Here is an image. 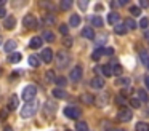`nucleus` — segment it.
<instances>
[{
	"label": "nucleus",
	"instance_id": "obj_20",
	"mask_svg": "<svg viewBox=\"0 0 149 131\" xmlns=\"http://www.w3.org/2000/svg\"><path fill=\"white\" fill-rule=\"evenodd\" d=\"M40 62H42V59H40L39 56H36V54H32V56H29V64L32 67H39Z\"/></svg>",
	"mask_w": 149,
	"mask_h": 131
},
{
	"label": "nucleus",
	"instance_id": "obj_19",
	"mask_svg": "<svg viewBox=\"0 0 149 131\" xmlns=\"http://www.w3.org/2000/svg\"><path fill=\"white\" fill-rule=\"evenodd\" d=\"M53 96L58 98V99H64L66 96H68V93H66L63 88H56V89H53Z\"/></svg>",
	"mask_w": 149,
	"mask_h": 131
},
{
	"label": "nucleus",
	"instance_id": "obj_36",
	"mask_svg": "<svg viewBox=\"0 0 149 131\" xmlns=\"http://www.w3.org/2000/svg\"><path fill=\"white\" fill-rule=\"evenodd\" d=\"M130 13H132L133 16H139L141 15V8H139V6H130Z\"/></svg>",
	"mask_w": 149,
	"mask_h": 131
},
{
	"label": "nucleus",
	"instance_id": "obj_10",
	"mask_svg": "<svg viewBox=\"0 0 149 131\" xmlns=\"http://www.w3.org/2000/svg\"><path fill=\"white\" fill-rule=\"evenodd\" d=\"M90 85H91V88L101 89V88H104V80L101 78V77H95V78L90 82Z\"/></svg>",
	"mask_w": 149,
	"mask_h": 131
},
{
	"label": "nucleus",
	"instance_id": "obj_13",
	"mask_svg": "<svg viewBox=\"0 0 149 131\" xmlns=\"http://www.w3.org/2000/svg\"><path fill=\"white\" fill-rule=\"evenodd\" d=\"M18 101H19V99H18L16 94L11 96L10 101H8V110H16L18 109Z\"/></svg>",
	"mask_w": 149,
	"mask_h": 131
},
{
	"label": "nucleus",
	"instance_id": "obj_56",
	"mask_svg": "<svg viewBox=\"0 0 149 131\" xmlns=\"http://www.w3.org/2000/svg\"><path fill=\"white\" fill-rule=\"evenodd\" d=\"M0 43H2V37H0Z\"/></svg>",
	"mask_w": 149,
	"mask_h": 131
},
{
	"label": "nucleus",
	"instance_id": "obj_1",
	"mask_svg": "<svg viewBox=\"0 0 149 131\" xmlns=\"http://www.w3.org/2000/svg\"><path fill=\"white\" fill-rule=\"evenodd\" d=\"M37 109H39V102L37 101H31V102H26L23 107V110H21V117L23 118H31L36 115Z\"/></svg>",
	"mask_w": 149,
	"mask_h": 131
},
{
	"label": "nucleus",
	"instance_id": "obj_50",
	"mask_svg": "<svg viewBox=\"0 0 149 131\" xmlns=\"http://www.w3.org/2000/svg\"><path fill=\"white\" fill-rule=\"evenodd\" d=\"M144 38H146V40H148V42H149V29H148V30H146V32H144Z\"/></svg>",
	"mask_w": 149,
	"mask_h": 131
},
{
	"label": "nucleus",
	"instance_id": "obj_21",
	"mask_svg": "<svg viewBox=\"0 0 149 131\" xmlns=\"http://www.w3.org/2000/svg\"><path fill=\"white\" fill-rule=\"evenodd\" d=\"M16 45H18V43H16V42H15V40H8L7 43H5V51L11 54V51H13L15 48H16Z\"/></svg>",
	"mask_w": 149,
	"mask_h": 131
},
{
	"label": "nucleus",
	"instance_id": "obj_40",
	"mask_svg": "<svg viewBox=\"0 0 149 131\" xmlns=\"http://www.w3.org/2000/svg\"><path fill=\"white\" fill-rule=\"evenodd\" d=\"M79 6H80L82 10H85L88 6V2H87V0H80V2H79Z\"/></svg>",
	"mask_w": 149,
	"mask_h": 131
},
{
	"label": "nucleus",
	"instance_id": "obj_27",
	"mask_svg": "<svg viewBox=\"0 0 149 131\" xmlns=\"http://www.w3.org/2000/svg\"><path fill=\"white\" fill-rule=\"evenodd\" d=\"M71 6H72V0H61V3H59L61 10H71Z\"/></svg>",
	"mask_w": 149,
	"mask_h": 131
},
{
	"label": "nucleus",
	"instance_id": "obj_44",
	"mask_svg": "<svg viewBox=\"0 0 149 131\" xmlns=\"http://www.w3.org/2000/svg\"><path fill=\"white\" fill-rule=\"evenodd\" d=\"M104 54H107V56L114 54V48H104Z\"/></svg>",
	"mask_w": 149,
	"mask_h": 131
},
{
	"label": "nucleus",
	"instance_id": "obj_8",
	"mask_svg": "<svg viewBox=\"0 0 149 131\" xmlns=\"http://www.w3.org/2000/svg\"><path fill=\"white\" fill-rule=\"evenodd\" d=\"M40 59H42L43 62H52V59H53L52 48H45V50L42 51V54H40Z\"/></svg>",
	"mask_w": 149,
	"mask_h": 131
},
{
	"label": "nucleus",
	"instance_id": "obj_33",
	"mask_svg": "<svg viewBox=\"0 0 149 131\" xmlns=\"http://www.w3.org/2000/svg\"><path fill=\"white\" fill-rule=\"evenodd\" d=\"M130 104H132V107H135V109H139V107H141V102H139V99L135 98V96L130 99Z\"/></svg>",
	"mask_w": 149,
	"mask_h": 131
},
{
	"label": "nucleus",
	"instance_id": "obj_22",
	"mask_svg": "<svg viewBox=\"0 0 149 131\" xmlns=\"http://www.w3.org/2000/svg\"><path fill=\"white\" fill-rule=\"evenodd\" d=\"M114 30H116V34H117V35H125V34H127V27H125V24H116Z\"/></svg>",
	"mask_w": 149,
	"mask_h": 131
},
{
	"label": "nucleus",
	"instance_id": "obj_28",
	"mask_svg": "<svg viewBox=\"0 0 149 131\" xmlns=\"http://www.w3.org/2000/svg\"><path fill=\"white\" fill-rule=\"evenodd\" d=\"M75 131H88V125L85 121H77L75 125Z\"/></svg>",
	"mask_w": 149,
	"mask_h": 131
},
{
	"label": "nucleus",
	"instance_id": "obj_45",
	"mask_svg": "<svg viewBox=\"0 0 149 131\" xmlns=\"http://www.w3.org/2000/svg\"><path fill=\"white\" fill-rule=\"evenodd\" d=\"M116 83H117V85H127V83H128V80H127V78H119Z\"/></svg>",
	"mask_w": 149,
	"mask_h": 131
},
{
	"label": "nucleus",
	"instance_id": "obj_2",
	"mask_svg": "<svg viewBox=\"0 0 149 131\" xmlns=\"http://www.w3.org/2000/svg\"><path fill=\"white\" fill-rule=\"evenodd\" d=\"M36 94H37V86L31 83V85H26V86L23 88V93H21V98H23L26 102H31V101H34Z\"/></svg>",
	"mask_w": 149,
	"mask_h": 131
},
{
	"label": "nucleus",
	"instance_id": "obj_5",
	"mask_svg": "<svg viewBox=\"0 0 149 131\" xmlns=\"http://www.w3.org/2000/svg\"><path fill=\"white\" fill-rule=\"evenodd\" d=\"M23 24H24V27H27V29H36L37 26H39V22H37V18L34 15H26L23 19Z\"/></svg>",
	"mask_w": 149,
	"mask_h": 131
},
{
	"label": "nucleus",
	"instance_id": "obj_54",
	"mask_svg": "<svg viewBox=\"0 0 149 131\" xmlns=\"http://www.w3.org/2000/svg\"><path fill=\"white\" fill-rule=\"evenodd\" d=\"M109 131H125V130H109Z\"/></svg>",
	"mask_w": 149,
	"mask_h": 131
},
{
	"label": "nucleus",
	"instance_id": "obj_32",
	"mask_svg": "<svg viewBox=\"0 0 149 131\" xmlns=\"http://www.w3.org/2000/svg\"><path fill=\"white\" fill-rule=\"evenodd\" d=\"M139 27H141V29H144V30H148V26H149V19L148 18H141V21H139Z\"/></svg>",
	"mask_w": 149,
	"mask_h": 131
},
{
	"label": "nucleus",
	"instance_id": "obj_12",
	"mask_svg": "<svg viewBox=\"0 0 149 131\" xmlns=\"http://www.w3.org/2000/svg\"><path fill=\"white\" fill-rule=\"evenodd\" d=\"M82 37L88 38V40H93L95 38V30L91 27H84V30H82Z\"/></svg>",
	"mask_w": 149,
	"mask_h": 131
},
{
	"label": "nucleus",
	"instance_id": "obj_18",
	"mask_svg": "<svg viewBox=\"0 0 149 131\" xmlns=\"http://www.w3.org/2000/svg\"><path fill=\"white\" fill-rule=\"evenodd\" d=\"M42 38H43L45 42H50V43H52V42H55V34H53L52 30H43Z\"/></svg>",
	"mask_w": 149,
	"mask_h": 131
},
{
	"label": "nucleus",
	"instance_id": "obj_41",
	"mask_svg": "<svg viewBox=\"0 0 149 131\" xmlns=\"http://www.w3.org/2000/svg\"><path fill=\"white\" fill-rule=\"evenodd\" d=\"M96 38H98L96 42H98V43H100V45H103L104 42H106V35H104V34H103V35H100V37H96Z\"/></svg>",
	"mask_w": 149,
	"mask_h": 131
},
{
	"label": "nucleus",
	"instance_id": "obj_26",
	"mask_svg": "<svg viewBox=\"0 0 149 131\" xmlns=\"http://www.w3.org/2000/svg\"><path fill=\"white\" fill-rule=\"evenodd\" d=\"M21 61V54L19 53H11L8 56V62H19Z\"/></svg>",
	"mask_w": 149,
	"mask_h": 131
},
{
	"label": "nucleus",
	"instance_id": "obj_37",
	"mask_svg": "<svg viewBox=\"0 0 149 131\" xmlns=\"http://www.w3.org/2000/svg\"><path fill=\"white\" fill-rule=\"evenodd\" d=\"M55 82H56V85H58V86H66L68 80H66L64 77H56V80H55Z\"/></svg>",
	"mask_w": 149,
	"mask_h": 131
},
{
	"label": "nucleus",
	"instance_id": "obj_4",
	"mask_svg": "<svg viewBox=\"0 0 149 131\" xmlns=\"http://www.w3.org/2000/svg\"><path fill=\"white\" fill-rule=\"evenodd\" d=\"M64 115L68 118H71V120H77L82 115V110L79 107H75V105H68V107L64 109Z\"/></svg>",
	"mask_w": 149,
	"mask_h": 131
},
{
	"label": "nucleus",
	"instance_id": "obj_52",
	"mask_svg": "<svg viewBox=\"0 0 149 131\" xmlns=\"http://www.w3.org/2000/svg\"><path fill=\"white\" fill-rule=\"evenodd\" d=\"M3 5H5V0H0V8H3Z\"/></svg>",
	"mask_w": 149,
	"mask_h": 131
},
{
	"label": "nucleus",
	"instance_id": "obj_24",
	"mask_svg": "<svg viewBox=\"0 0 149 131\" xmlns=\"http://www.w3.org/2000/svg\"><path fill=\"white\" fill-rule=\"evenodd\" d=\"M135 130L136 131H149V123H146V121H138Z\"/></svg>",
	"mask_w": 149,
	"mask_h": 131
},
{
	"label": "nucleus",
	"instance_id": "obj_55",
	"mask_svg": "<svg viewBox=\"0 0 149 131\" xmlns=\"http://www.w3.org/2000/svg\"><path fill=\"white\" fill-rule=\"evenodd\" d=\"M2 72H3V70H2V69H0V75H2Z\"/></svg>",
	"mask_w": 149,
	"mask_h": 131
},
{
	"label": "nucleus",
	"instance_id": "obj_47",
	"mask_svg": "<svg viewBox=\"0 0 149 131\" xmlns=\"http://www.w3.org/2000/svg\"><path fill=\"white\" fill-rule=\"evenodd\" d=\"M144 85H146V88H148V91H149V75L144 77Z\"/></svg>",
	"mask_w": 149,
	"mask_h": 131
},
{
	"label": "nucleus",
	"instance_id": "obj_16",
	"mask_svg": "<svg viewBox=\"0 0 149 131\" xmlns=\"http://www.w3.org/2000/svg\"><path fill=\"white\" fill-rule=\"evenodd\" d=\"M56 22V18L52 15V13H47L45 16H43V24L45 26H53Z\"/></svg>",
	"mask_w": 149,
	"mask_h": 131
},
{
	"label": "nucleus",
	"instance_id": "obj_30",
	"mask_svg": "<svg viewBox=\"0 0 149 131\" xmlns=\"http://www.w3.org/2000/svg\"><path fill=\"white\" fill-rule=\"evenodd\" d=\"M103 54H104V48H96V50H95V53L91 54V58H93V59H100Z\"/></svg>",
	"mask_w": 149,
	"mask_h": 131
},
{
	"label": "nucleus",
	"instance_id": "obj_7",
	"mask_svg": "<svg viewBox=\"0 0 149 131\" xmlns=\"http://www.w3.org/2000/svg\"><path fill=\"white\" fill-rule=\"evenodd\" d=\"M82 75H84V70H82L80 66H75L74 69L71 70V73H69V77H71V82H79V80L82 78Z\"/></svg>",
	"mask_w": 149,
	"mask_h": 131
},
{
	"label": "nucleus",
	"instance_id": "obj_57",
	"mask_svg": "<svg viewBox=\"0 0 149 131\" xmlns=\"http://www.w3.org/2000/svg\"><path fill=\"white\" fill-rule=\"evenodd\" d=\"M68 131H69V130H68Z\"/></svg>",
	"mask_w": 149,
	"mask_h": 131
},
{
	"label": "nucleus",
	"instance_id": "obj_46",
	"mask_svg": "<svg viewBox=\"0 0 149 131\" xmlns=\"http://www.w3.org/2000/svg\"><path fill=\"white\" fill-rule=\"evenodd\" d=\"M0 18H7V11H5V8H0Z\"/></svg>",
	"mask_w": 149,
	"mask_h": 131
},
{
	"label": "nucleus",
	"instance_id": "obj_38",
	"mask_svg": "<svg viewBox=\"0 0 149 131\" xmlns=\"http://www.w3.org/2000/svg\"><path fill=\"white\" fill-rule=\"evenodd\" d=\"M141 61H143V64H144V66L149 69V54H146V53H141Z\"/></svg>",
	"mask_w": 149,
	"mask_h": 131
},
{
	"label": "nucleus",
	"instance_id": "obj_31",
	"mask_svg": "<svg viewBox=\"0 0 149 131\" xmlns=\"http://www.w3.org/2000/svg\"><path fill=\"white\" fill-rule=\"evenodd\" d=\"M138 99L143 102H146L148 101V93H146L144 89H138Z\"/></svg>",
	"mask_w": 149,
	"mask_h": 131
},
{
	"label": "nucleus",
	"instance_id": "obj_25",
	"mask_svg": "<svg viewBox=\"0 0 149 131\" xmlns=\"http://www.w3.org/2000/svg\"><path fill=\"white\" fill-rule=\"evenodd\" d=\"M101 70H103L104 77H111V75H112V66H109V64H104V66L101 67Z\"/></svg>",
	"mask_w": 149,
	"mask_h": 131
},
{
	"label": "nucleus",
	"instance_id": "obj_23",
	"mask_svg": "<svg viewBox=\"0 0 149 131\" xmlns=\"http://www.w3.org/2000/svg\"><path fill=\"white\" fill-rule=\"evenodd\" d=\"M69 24H71V27H77V26L80 24V16H79V15H72L71 19H69Z\"/></svg>",
	"mask_w": 149,
	"mask_h": 131
},
{
	"label": "nucleus",
	"instance_id": "obj_53",
	"mask_svg": "<svg viewBox=\"0 0 149 131\" xmlns=\"http://www.w3.org/2000/svg\"><path fill=\"white\" fill-rule=\"evenodd\" d=\"M3 131H13V128H10V126H7V128H5V130Z\"/></svg>",
	"mask_w": 149,
	"mask_h": 131
},
{
	"label": "nucleus",
	"instance_id": "obj_29",
	"mask_svg": "<svg viewBox=\"0 0 149 131\" xmlns=\"http://www.w3.org/2000/svg\"><path fill=\"white\" fill-rule=\"evenodd\" d=\"M91 24L96 26V27H101V26H103V19H101L100 16H91Z\"/></svg>",
	"mask_w": 149,
	"mask_h": 131
},
{
	"label": "nucleus",
	"instance_id": "obj_17",
	"mask_svg": "<svg viewBox=\"0 0 149 131\" xmlns=\"http://www.w3.org/2000/svg\"><path fill=\"white\" fill-rule=\"evenodd\" d=\"M123 24H125L127 30H133V29H136V27H138V24H136V22L133 21L132 18H127L125 21H123Z\"/></svg>",
	"mask_w": 149,
	"mask_h": 131
},
{
	"label": "nucleus",
	"instance_id": "obj_43",
	"mask_svg": "<svg viewBox=\"0 0 149 131\" xmlns=\"http://www.w3.org/2000/svg\"><path fill=\"white\" fill-rule=\"evenodd\" d=\"M139 6H141V8H148L149 2H148V0H141V2H139Z\"/></svg>",
	"mask_w": 149,
	"mask_h": 131
},
{
	"label": "nucleus",
	"instance_id": "obj_51",
	"mask_svg": "<svg viewBox=\"0 0 149 131\" xmlns=\"http://www.w3.org/2000/svg\"><path fill=\"white\" fill-rule=\"evenodd\" d=\"M96 10H98V11H101V10H103V5H96V6H95V11H96Z\"/></svg>",
	"mask_w": 149,
	"mask_h": 131
},
{
	"label": "nucleus",
	"instance_id": "obj_14",
	"mask_svg": "<svg viewBox=\"0 0 149 131\" xmlns=\"http://www.w3.org/2000/svg\"><path fill=\"white\" fill-rule=\"evenodd\" d=\"M119 19H120V16H119V13H109L107 15V22H109L111 26H116L117 22H119Z\"/></svg>",
	"mask_w": 149,
	"mask_h": 131
},
{
	"label": "nucleus",
	"instance_id": "obj_49",
	"mask_svg": "<svg viewBox=\"0 0 149 131\" xmlns=\"http://www.w3.org/2000/svg\"><path fill=\"white\" fill-rule=\"evenodd\" d=\"M0 118H2V120H5V118H7V110H2V112H0Z\"/></svg>",
	"mask_w": 149,
	"mask_h": 131
},
{
	"label": "nucleus",
	"instance_id": "obj_9",
	"mask_svg": "<svg viewBox=\"0 0 149 131\" xmlns=\"http://www.w3.org/2000/svg\"><path fill=\"white\" fill-rule=\"evenodd\" d=\"M15 24H16V19H15V16H7L3 21V27L7 29V30H11V29L15 27Z\"/></svg>",
	"mask_w": 149,
	"mask_h": 131
},
{
	"label": "nucleus",
	"instance_id": "obj_15",
	"mask_svg": "<svg viewBox=\"0 0 149 131\" xmlns=\"http://www.w3.org/2000/svg\"><path fill=\"white\" fill-rule=\"evenodd\" d=\"M80 101L84 102V104H93V102H95V96L90 94V93H84V94L80 96Z\"/></svg>",
	"mask_w": 149,
	"mask_h": 131
},
{
	"label": "nucleus",
	"instance_id": "obj_6",
	"mask_svg": "<svg viewBox=\"0 0 149 131\" xmlns=\"http://www.w3.org/2000/svg\"><path fill=\"white\" fill-rule=\"evenodd\" d=\"M117 118H119L120 121H130V120H132V110H130V109L122 107L119 112H117Z\"/></svg>",
	"mask_w": 149,
	"mask_h": 131
},
{
	"label": "nucleus",
	"instance_id": "obj_11",
	"mask_svg": "<svg viewBox=\"0 0 149 131\" xmlns=\"http://www.w3.org/2000/svg\"><path fill=\"white\" fill-rule=\"evenodd\" d=\"M31 48H34V50H37V48H40L43 45V38L42 37H32L31 38Z\"/></svg>",
	"mask_w": 149,
	"mask_h": 131
},
{
	"label": "nucleus",
	"instance_id": "obj_35",
	"mask_svg": "<svg viewBox=\"0 0 149 131\" xmlns=\"http://www.w3.org/2000/svg\"><path fill=\"white\" fill-rule=\"evenodd\" d=\"M47 80H48V82H55L56 80V77H55V70H47Z\"/></svg>",
	"mask_w": 149,
	"mask_h": 131
},
{
	"label": "nucleus",
	"instance_id": "obj_39",
	"mask_svg": "<svg viewBox=\"0 0 149 131\" xmlns=\"http://www.w3.org/2000/svg\"><path fill=\"white\" fill-rule=\"evenodd\" d=\"M59 32H61L63 35H68V32H69V26L61 24V26H59Z\"/></svg>",
	"mask_w": 149,
	"mask_h": 131
},
{
	"label": "nucleus",
	"instance_id": "obj_48",
	"mask_svg": "<svg viewBox=\"0 0 149 131\" xmlns=\"http://www.w3.org/2000/svg\"><path fill=\"white\" fill-rule=\"evenodd\" d=\"M18 75H19V73H18V72H11L10 78H11V80H16V78H18Z\"/></svg>",
	"mask_w": 149,
	"mask_h": 131
},
{
	"label": "nucleus",
	"instance_id": "obj_42",
	"mask_svg": "<svg viewBox=\"0 0 149 131\" xmlns=\"http://www.w3.org/2000/svg\"><path fill=\"white\" fill-rule=\"evenodd\" d=\"M63 43H64V45H66V46H71V45H72V38H69V37H66V38H64V40H63Z\"/></svg>",
	"mask_w": 149,
	"mask_h": 131
},
{
	"label": "nucleus",
	"instance_id": "obj_34",
	"mask_svg": "<svg viewBox=\"0 0 149 131\" xmlns=\"http://www.w3.org/2000/svg\"><path fill=\"white\" fill-rule=\"evenodd\" d=\"M111 66H112V73H116V75H120V73H122V67H120L117 62L111 64Z\"/></svg>",
	"mask_w": 149,
	"mask_h": 131
},
{
	"label": "nucleus",
	"instance_id": "obj_3",
	"mask_svg": "<svg viewBox=\"0 0 149 131\" xmlns=\"http://www.w3.org/2000/svg\"><path fill=\"white\" fill-rule=\"evenodd\" d=\"M69 62H71V56H69L68 51H58V54H56V64H58L59 69L68 67Z\"/></svg>",
	"mask_w": 149,
	"mask_h": 131
}]
</instances>
